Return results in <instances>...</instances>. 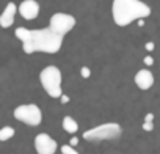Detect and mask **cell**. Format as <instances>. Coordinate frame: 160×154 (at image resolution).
Segmentation results:
<instances>
[{
  "label": "cell",
  "mask_w": 160,
  "mask_h": 154,
  "mask_svg": "<svg viewBox=\"0 0 160 154\" xmlns=\"http://www.w3.org/2000/svg\"><path fill=\"white\" fill-rule=\"evenodd\" d=\"M16 36L22 43V49L25 54H57L63 46V36L55 35L50 28H38L28 30L24 27L16 28Z\"/></svg>",
  "instance_id": "1"
},
{
  "label": "cell",
  "mask_w": 160,
  "mask_h": 154,
  "mask_svg": "<svg viewBox=\"0 0 160 154\" xmlns=\"http://www.w3.org/2000/svg\"><path fill=\"white\" fill-rule=\"evenodd\" d=\"M112 16L116 25L127 27L132 22L151 16V8L141 0H113Z\"/></svg>",
  "instance_id": "2"
},
{
  "label": "cell",
  "mask_w": 160,
  "mask_h": 154,
  "mask_svg": "<svg viewBox=\"0 0 160 154\" xmlns=\"http://www.w3.org/2000/svg\"><path fill=\"white\" fill-rule=\"evenodd\" d=\"M39 80H41L44 91L50 98L57 99L63 95V91H61V71L57 66L52 64V66L44 68L39 74Z\"/></svg>",
  "instance_id": "3"
},
{
  "label": "cell",
  "mask_w": 160,
  "mask_h": 154,
  "mask_svg": "<svg viewBox=\"0 0 160 154\" xmlns=\"http://www.w3.org/2000/svg\"><path fill=\"white\" fill-rule=\"evenodd\" d=\"M121 134L122 129L118 123H105L85 131L83 138L88 141H104V140H116Z\"/></svg>",
  "instance_id": "4"
},
{
  "label": "cell",
  "mask_w": 160,
  "mask_h": 154,
  "mask_svg": "<svg viewBox=\"0 0 160 154\" xmlns=\"http://www.w3.org/2000/svg\"><path fill=\"white\" fill-rule=\"evenodd\" d=\"M14 118L28 126H39L42 121L41 109L36 104H24L14 109Z\"/></svg>",
  "instance_id": "5"
},
{
  "label": "cell",
  "mask_w": 160,
  "mask_h": 154,
  "mask_svg": "<svg viewBox=\"0 0 160 154\" xmlns=\"http://www.w3.org/2000/svg\"><path fill=\"white\" fill-rule=\"evenodd\" d=\"M75 27V18L66 13H55L50 18L49 22V28L58 35V36H64L66 33H69L72 28Z\"/></svg>",
  "instance_id": "6"
},
{
  "label": "cell",
  "mask_w": 160,
  "mask_h": 154,
  "mask_svg": "<svg viewBox=\"0 0 160 154\" xmlns=\"http://www.w3.org/2000/svg\"><path fill=\"white\" fill-rule=\"evenodd\" d=\"M57 141L47 134H38L35 137V149L38 154H55Z\"/></svg>",
  "instance_id": "7"
},
{
  "label": "cell",
  "mask_w": 160,
  "mask_h": 154,
  "mask_svg": "<svg viewBox=\"0 0 160 154\" xmlns=\"http://www.w3.org/2000/svg\"><path fill=\"white\" fill-rule=\"evenodd\" d=\"M19 13H21V16L24 19L33 21L39 14V3L36 2V0H24V2L19 5Z\"/></svg>",
  "instance_id": "8"
},
{
  "label": "cell",
  "mask_w": 160,
  "mask_h": 154,
  "mask_svg": "<svg viewBox=\"0 0 160 154\" xmlns=\"http://www.w3.org/2000/svg\"><path fill=\"white\" fill-rule=\"evenodd\" d=\"M16 13H18V7H16V3L10 2V3L5 7L3 13L0 14V27H2V28H8V27H11V25L14 24V16H16Z\"/></svg>",
  "instance_id": "9"
},
{
  "label": "cell",
  "mask_w": 160,
  "mask_h": 154,
  "mask_svg": "<svg viewBox=\"0 0 160 154\" xmlns=\"http://www.w3.org/2000/svg\"><path fill=\"white\" fill-rule=\"evenodd\" d=\"M135 84L140 90H149L154 85V75L148 69H140L135 74Z\"/></svg>",
  "instance_id": "10"
},
{
  "label": "cell",
  "mask_w": 160,
  "mask_h": 154,
  "mask_svg": "<svg viewBox=\"0 0 160 154\" xmlns=\"http://www.w3.org/2000/svg\"><path fill=\"white\" fill-rule=\"evenodd\" d=\"M63 129L69 134H75L78 131V124L75 120H72L71 116H64L63 118Z\"/></svg>",
  "instance_id": "11"
},
{
  "label": "cell",
  "mask_w": 160,
  "mask_h": 154,
  "mask_svg": "<svg viewBox=\"0 0 160 154\" xmlns=\"http://www.w3.org/2000/svg\"><path fill=\"white\" fill-rule=\"evenodd\" d=\"M14 129L11 127V126H5V127H2L0 129V141H8L10 138H13L14 137Z\"/></svg>",
  "instance_id": "12"
},
{
  "label": "cell",
  "mask_w": 160,
  "mask_h": 154,
  "mask_svg": "<svg viewBox=\"0 0 160 154\" xmlns=\"http://www.w3.org/2000/svg\"><path fill=\"white\" fill-rule=\"evenodd\" d=\"M60 149H61L63 154H78V152L74 149V146H71V145H63Z\"/></svg>",
  "instance_id": "13"
},
{
  "label": "cell",
  "mask_w": 160,
  "mask_h": 154,
  "mask_svg": "<svg viewBox=\"0 0 160 154\" xmlns=\"http://www.w3.org/2000/svg\"><path fill=\"white\" fill-rule=\"evenodd\" d=\"M80 74H82V77H83V79H88V77L91 75V71L88 69V68H82V69H80Z\"/></svg>",
  "instance_id": "14"
},
{
  "label": "cell",
  "mask_w": 160,
  "mask_h": 154,
  "mask_svg": "<svg viewBox=\"0 0 160 154\" xmlns=\"http://www.w3.org/2000/svg\"><path fill=\"white\" fill-rule=\"evenodd\" d=\"M143 129H144V131H152V129H154V124H152L151 121H149V123L146 121V123H144V126H143Z\"/></svg>",
  "instance_id": "15"
},
{
  "label": "cell",
  "mask_w": 160,
  "mask_h": 154,
  "mask_svg": "<svg viewBox=\"0 0 160 154\" xmlns=\"http://www.w3.org/2000/svg\"><path fill=\"white\" fill-rule=\"evenodd\" d=\"M144 63L146 64H152L154 63V58L152 57H144Z\"/></svg>",
  "instance_id": "16"
},
{
  "label": "cell",
  "mask_w": 160,
  "mask_h": 154,
  "mask_svg": "<svg viewBox=\"0 0 160 154\" xmlns=\"http://www.w3.org/2000/svg\"><path fill=\"white\" fill-rule=\"evenodd\" d=\"M77 143H78V138H75V137H72V138H71V146H75Z\"/></svg>",
  "instance_id": "17"
},
{
  "label": "cell",
  "mask_w": 160,
  "mask_h": 154,
  "mask_svg": "<svg viewBox=\"0 0 160 154\" xmlns=\"http://www.w3.org/2000/svg\"><path fill=\"white\" fill-rule=\"evenodd\" d=\"M154 49V43H148L146 44V50H152Z\"/></svg>",
  "instance_id": "18"
}]
</instances>
